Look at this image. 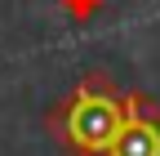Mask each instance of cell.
<instances>
[{
	"instance_id": "1",
	"label": "cell",
	"mask_w": 160,
	"mask_h": 156,
	"mask_svg": "<svg viewBox=\"0 0 160 156\" xmlns=\"http://www.w3.org/2000/svg\"><path fill=\"white\" fill-rule=\"evenodd\" d=\"M98 156H160V103L138 89H125L120 125Z\"/></svg>"
},
{
	"instance_id": "2",
	"label": "cell",
	"mask_w": 160,
	"mask_h": 156,
	"mask_svg": "<svg viewBox=\"0 0 160 156\" xmlns=\"http://www.w3.org/2000/svg\"><path fill=\"white\" fill-rule=\"evenodd\" d=\"M62 9H67L71 18H80V23H85V18H93L98 9H102V0H62Z\"/></svg>"
}]
</instances>
